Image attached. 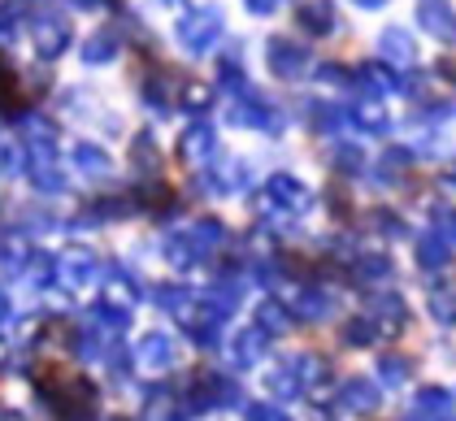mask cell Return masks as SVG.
I'll return each instance as SVG.
<instances>
[{
	"instance_id": "cell-11",
	"label": "cell",
	"mask_w": 456,
	"mask_h": 421,
	"mask_svg": "<svg viewBox=\"0 0 456 421\" xmlns=\"http://www.w3.org/2000/svg\"><path fill=\"white\" fill-rule=\"evenodd\" d=\"M0 226H4V200H0Z\"/></svg>"
},
{
	"instance_id": "cell-9",
	"label": "cell",
	"mask_w": 456,
	"mask_h": 421,
	"mask_svg": "<svg viewBox=\"0 0 456 421\" xmlns=\"http://www.w3.org/2000/svg\"><path fill=\"white\" fill-rule=\"evenodd\" d=\"M18 321V304H13V291L9 287H0V330L4 326H13Z\"/></svg>"
},
{
	"instance_id": "cell-5",
	"label": "cell",
	"mask_w": 456,
	"mask_h": 421,
	"mask_svg": "<svg viewBox=\"0 0 456 421\" xmlns=\"http://www.w3.org/2000/svg\"><path fill=\"white\" fill-rule=\"evenodd\" d=\"M118 53H122V44L118 36L109 31V27H96L92 36L78 44V61L87 66V70H101V66H113L118 61Z\"/></svg>"
},
{
	"instance_id": "cell-10",
	"label": "cell",
	"mask_w": 456,
	"mask_h": 421,
	"mask_svg": "<svg viewBox=\"0 0 456 421\" xmlns=\"http://www.w3.org/2000/svg\"><path fill=\"white\" fill-rule=\"evenodd\" d=\"M105 421H140V417H126V413H118V417H105Z\"/></svg>"
},
{
	"instance_id": "cell-2",
	"label": "cell",
	"mask_w": 456,
	"mask_h": 421,
	"mask_svg": "<svg viewBox=\"0 0 456 421\" xmlns=\"http://www.w3.org/2000/svg\"><path fill=\"white\" fill-rule=\"evenodd\" d=\"M27 39H31V53L39 61H61L74 44V27L66 13H36L27 22Z\"/></svg>"
},
{
	"instance_id": "cell-1",
	"label": "cell",
	"mask_w": 456,
	"mask_h": 421,
	"mask_svg": "<svg viewBox=\"0 0 456 421\" xmlns=\"http://www.w3.org/2000/svg\"><path fill=\"white\" fill-rule=\"evenodd\" d=\"M105 279V256L96 252L92 244H66L57 252V287L61 291H92V287H101Z\"/></svg>"
},
{
	"instance_id": "cell-3",
	"label": "cell",
	"mask_w": 456,
	"mask_h": 421,
	"mask_svg": "<svg viewBox=\"0 0 456 421\" xmlns=\"http://www.w3.org/2000/svg\"><path fill=\"white\" fill-rule=\"evenodd\" d=\"M131 356H135V365H140V369L161 374V369H170V365H175V339H170L166 330H143L140 339H135V348H131Z\"/></svg>"
},
{
	"instance_id": "cell-4",
	"label": "cell",
	"mask_w": 456,
	"mask_h": 421,
	"mask_svg": "<svg viewBox=\"0 0 456 421\" xmlns=\"http://www.w3.org/2000/svg\"><path fill=\"white\" fill-rule=\"evenodd\" d=\"M70 166L83 178H96V182H105V178L113 174V157H109V148L101 140H78V143H70Z\"/></svg>"
},
{
	"instance_id": "cell-7",
	"label": "cell",
	"mask_w": 456,
	"mask_h": 421,
	"mask_svg": "<svg viewBox=\"0 0 456 421\" xmlns=\"http://www.w3.org/2000/svg\"><path fill=\"white\" fill-rule=\"evenodd\" d=\"M27 22V9L22 0H0V48L18 39V27Z\"/></svg>"
},
{
	"instance_id": "cell-8",
	"label": "cell",
	"mask_w": 456,
	"mask_h": 421,
	"mask_svg": "<svg viewBox=\"0 0 456 421\" xmlns=\"http://www.w3.org/2000/svg\"><path fill=\"white\" fill-rule=\"evenodd\" d=\"M9 369H18V344L0 330V374H9Z\"/></svg>"
},
{
	"instance_id": "cell-6",
	"label": "cell",
	"mask_w": 456,
	"mask_h": 421,
	"mask_svg": "<svg viewBox=\"0 0 456 421\" xmlns=\"http://www.w3.org/2000/svg\"><path fill=\"white\" fill-rule=\"evenodd\" d=\"M31 191L36 196H61L66 191V174H61V166L57 161H31Z\"/></svg>"
}]
</instances>
